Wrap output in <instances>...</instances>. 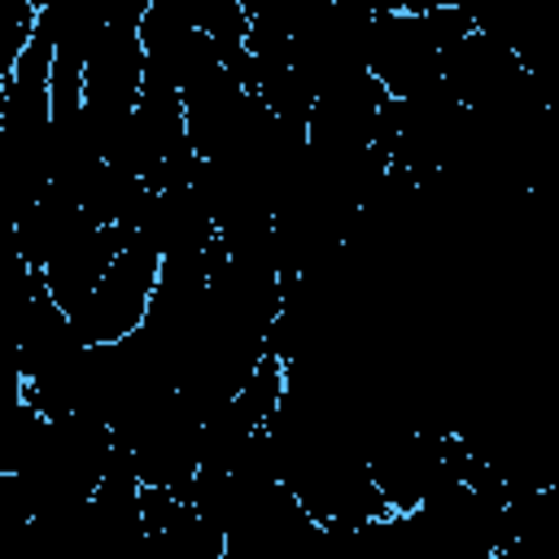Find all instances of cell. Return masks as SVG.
<instances>
[{
	"label": "cell",
	"mask_w": 559,
	"mask_h": 559,
	"mask_svg": "<svg viewBox=\"0 0 559 559\" xmlns=\"http://www.w3.org/2000/svg\"><path fill=\"white\" fill-rule=\"evenodd\" d=\"M122 245H127V231H122V227H92L87 236H79L74 245H66V249L39 271L48 297H52L61 310L79 306V301L100 284V275L109 271V262L118 258Z\"/></svg>",
	"instance_id": "5"
},
{
	"label": "cell",
	"mask_w": 559,
	"mask_h": 559,
	"mask_svg": "<svg viewBox=\"0 0 559 559\" xmlns=\"http://www.w3.org/2000/svg\"><path fill=\"white\" fill-rule=\"evenodd\" d=\"M144 87V44H140V26L127 22H105V31L96 35L87 61H83V100H100V105H122L131 109L135 96Z\"/></svg>",
	"instance_id": "4"
},
{
	"label": "cell",
	"mask_w": 559,
	"mask_h": 559,
	"mask_svg": "<svg viewBox=\"0 0 559 559\" xmlns=\"http://www.w3.org/2000/svg\"><path fill=\"white\" fill-rule=\"evenodd\" d=\"M227 537L205 524L188 502L175 507V515L157 528H148V559H223Z\"/></svg>",
	"instance_id": "8"
},
{
	"label": "cell",
	"mask_w": 559,
	"mask_h": 559,
	"mask_svg": "<svg viewBox=\"0 0 559 559\" xmlns=\"http://www.w3.org/2000/svg\"><path fill=\"white\" fill-rule=\"evenodd\" d=\"M280 397H284V362L271 358V354H262L258 367L249 371V380L240 384V393L231 397V406L240 411V419H245L249 428H262V424L275 415Z\"/></svg>",
	"instance_id": "11"
},
{
	"label": "cell",
	"mask_w": 559,
	"mask_h": 559,
	"mask_svg": "<svg viewBox=\"0 0 559 559\" xmlns=\"http://www.w3.org/2000/svg\"><path fill=\"white\" fill-rule=\"evenodd\" d=\"M17 402H22V371H17V362L0 358V415Z\"/></svg>",
	"instance_id": "15"
},
{
	"label": "cell",
	"mask_w": 559,
	"mask_h": 559,
	"mask_svg": "<svg viewBox=\"0 0 559 559\" xmlns=\"http://www.w3.org/2000/svg\"><path fill=\"white\" fill-rule=\"evenodd\" d=\"M22 515H31V507H26V489H22V476L0 472V524H4V520H22Z\"/></svg>",
	"instance_id": "14"
},
{
	"label": "cell",
	"mask_w": 559,
	"mask_h": 559,
	"mask_svg": "<svg viewBox=\"0 0 559 559\" xmlns=\"http://www.w3.org/2000/svg\"><path fill=\"white\" fill-rule=\"evenodd\" d=\"M35 17H39L35 0H0V79L13 74L22 48L35 35Z\"/></svg>",
	"instance_id": "12"
},
{
	"label": "cell",
	"mask_w": 559,
	"mask_h": 559,
	"mask_svg": "<svg viewBox=\"0 0 559 559\" xmlns=\"http://www.w3.org/2000/svg\"><path fill=\"white\" fill-rule=\"evenodd\" d=\"M419 13H424V26H428V35H432V44L441 52L454 48L459 39H467L476 31V17L467 9H459V4H424Z\"/></svg>",
	"instance_id": "13"
},
{
	"label": "cell",
	"mask_w": 559,
	"mask_h": 559,
	"mask_svg": "<svg viewBox=\"0 0 559 559\" xmlns=\"http://www.w3.org/2000/svg\"><path fill=\"white\" fill-rule=\"evenodd\" d=\"M44 432H48V419L22 397L17 406H9L0 415V472H26L44 445Z\"/></svg>",
	"instance_id": "10"
},
{
	"label": "cell",
	"mask_w": 559,
	"mask_h": 559,
	"mask_svg": "<svg viewBox=\"0 0 559 559\" xmlns=\"http://www.w3.org/2000/svg\"><path fill=\"white\" fill-rule=\"evenodd\" d=\"M223 559H249V555H240V550H223Z\"/></svg>",
	"instance_id": "16"
},
{
	"label": "cell",
	"mask_w": 559,
	"mask_h": 559,
	"mask_svg": "<svg viewBox=\"0 0 559 559\" xmlns=\"http://www.w3.org/2000/svg\"><path fill=\"white\" fill-rule=\"evenodd\" d=\"M253 432L258 428H249L231 402L218 406V411H210L201 419V437H197V467H205V472H231V463L240 459V450H245V441Z\"/></svg>",
	"instance_id": "9"
},
{
	"label": "cell",
	"mask_w": 559,
	"mask_h": 559,
	"mask_svg": "<svg viewBox=\"0 0 559 559\" xmlns=\"http://www.w3.org/2000/svg\"><path fill=\"white\" fill-rule=\"evenodd\" d=\"M157 266H162V258L148 245H140L135 236H127V245L118 249V258L109 262L100 284L79 306L66 310L70 332L83 345H114V341L131 336L144 323V310H148V297L157 284Z\"/></svg>",
	"instance_id": "1"
},
{
	"label": "cell",
	"mask_w": 559,
	"mask_h": 559,
	"mask_svg": "<svg viewBox=\"0 0 559 559\" xmlns=\"http://www.w3.org/2000/svg\"><path fill=\"white\" fill-rule=\"evenodd\" d=\"M92 227H96V223L83 214V205L66 201V197H57V192H44V201H39L31 214H22V218L13 223L22 262H26L31 271H44L66 245H74V240L87 236Z\"/></svg>",
	"instance_id": "6"
},
{
	"label": "cell",
	"mask_w": 559,
	"mask_h": 559,
	"mask_svg": "<svg viewBox=\"0 0 559 559\" xmlns=\"http://www.w3.org/2000/svg\"><path fill=\"white\" fill-rule=\"evenodd\" d=\"M419 9L424 4H376L367 74L389 92V100H406L441 83V48L432 44Z\"/></svg>",
	"instance_id": "2"
},
{
	"label": "cell",
	"mask_w": 559,
	"mask_h": 559,
	"mask_svg": "<svg viewBox=\"0 0 559 559\" xmlns=\"http://www.w3.org/2000/svg\"><path fill=\"white\" fill-rule=\"evenodd\" d=\"M127 236L148 245L157 258H197L218 240V227L192 188H175L153 192Z\"/></svg>",
	"instance_id": "3"
},
{
	"label": "cell",
	"mask_w": 559,
	"mask_h": 559,
	"mask_svg": "<svg viewBox=\"0 0 559 559\" xmlns=\"http://www.w3.org/2000/svg\"><path fill=\"white\" fill-rule=\"evenodd\" d=\"M44 135L0 131V218H9V223H17L22 214H31L44 201V192H48Z\"/></svg>",
	"instance_id": "7"
}]
</instances>
